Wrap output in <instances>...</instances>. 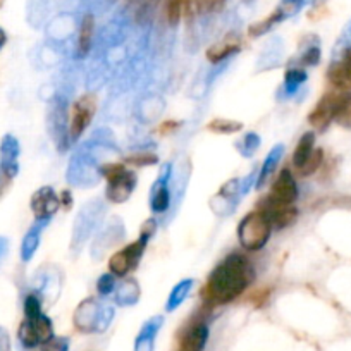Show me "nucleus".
<instances>
[{
  "instance_id": "obj_1",
  "label": "nucleus",
  "mask_w": 351,
  "mask_h": 351,
  "mask_svg": "<svg viewBox=\"0 0 351 351\" xmlns=\"http://www.w3.org/2000/svg\"><path fill=\"white\" fill-rule=\"evenodd\" d=\"M119 154L112 130L106 126L97 128L92 136L77 145L66 169V181L69 186L90 190L104 180L102 167L107 157Z\"/></svg>"
},
{
  "instance_id": "obj_2",
  "label": "nucleus",
  "mask_w": 351,
  "mask_h": 351,
  "mask_svg": "<svg viewBox=\"0 0 351 351\" xmlns=\"http://www.w3.org/2000/svg\"><path fill=\"white\" fill-rule=\"evenodd\" d=\"M255 281V269L241 253H229L214 267L202 288L205 306H222L234 302Z\"/></svg>"
},
{
  "instance_id": "obj_3",
  "label": "nucleus",
  "mask_w": 351,
  "mask_h": 351,
  "mask_svg": "<svg viewBox=\"0 0 351 351\" xmlns=\"http://www.w3.org/2000/svg\"><path fill=\"white\" fill-rule=\"evenodd\" d=\"M107 214V205L100 198L90 200L80 208L76 219L73 222V232H71V253L74 256L80 255L90 239L97 234L104 219Z\"/></svg>"
},
{
  "instance_id": "obj_4",
  "label": "nucleus",
  "mask_w": 351,
  "mask_h": 351,
  "mask_svg": "<svg viewBox=\"0 0 351 351\" xmlns=\"http://www.w3.org/2000/svg\"><path fill=\"white\" fill-rule=\"evenodd\" d=\"M114 315H116L114 306L100 303L99 300L90 296L84 298L74 310V329L81 334H102L110 327Z\"/></svg>"
},
{
  "instance_id": "obj_5",
  "label": "nucleus",
  "mask_w": 351,
  "mask_h": 351,
  "mask_svg": "<svg viewBox=\"0 0 351 351\" xmlns=\"http://www.w3.org/2000/svg\"><path fill=\"white\" fill-rule=\"evenodd\" d=\"M69 95L56 90L50 95L47 107V131L60 154L69 150L73 145L69 136Z\"/></svg>"
},
{
  "instance_id": "obj_6",
  "label": "nucleus",
  "mask_w": 351,
  "mask_h": 351,
  "mask_svg": "<svg viewBox=\"0 0 351 351\" xmlns=\"http://www.w3.org/2000/svg\"><path fill=\"white\" fill-rule=\"evenodd\" d=\"M104 180L107 181L106 198L114 205H121L131 198L138 184L136 172L126 167L124 162H107L102 167Z\"/></svg>"
},
{
  "instance_id": "obj_7",
  "label": "nucleus",
  "mask_w": 351,
  "mask_h": 351,
  "mask_svg": "<svg viewBox=\"0 0 351 351\" xmlns=\"http://www.w3.org/2000/svg\"><path fill=\"white\" fill-rule=\"evenodd\" d=\"M298 184H296L295 176L288 167L282 169L278 176H276L274 184L271 188V193L267 197H263L258 204V210L263 214H272V212L282 210V208L295 207L296 200H298Z\"/></svg>"
},
{
  "instance_id": "obj_8",
  "label": "nucleus",
  "mask_w": 351,
  "mask_h": 351,
  "mask_svg": "<svg viewBox=\"0 0 351 351\" xmlns=\"http://www.w3.org/2000/svg\"><path fill=\"white\" fill-rule=\"evenodd\" d=\"M272 231L274 229H272L271 219L256 208L239 221L238 241L248 252H258V250L265 248Z\"/></svg>"
},
{
  "instance_id": "obj_9",
  "label": "nucleus",
  "mask_w": 351,
  "mask_h": 351,
  "mask_svg": "<svg viewBox=\"0 0 351 351\" xmlns=\"http://www.w3.org/2000/svg\"><path fill=\"white\" fill-rule=\"evenodd\" d=\"M126 238V226L123 219L114 215L109 221L104 222L97 234L93 236L92 245H90V255L93 260H102L109 250L116 248Z\"/></svg>"
},
{
  "instance_id": "obj_10",
  "label": "nucleus",
  "mask_w": 351,
  "mask_h": 351,
  "mask_svg": "<svg viewBox=\"0 0 351 351\" xmlns=\"http://www.w3.org/2000/svg\"><path fill=\"white\" fill-rule=\"evenodd\" d=\"M172 178H174V164L165 162L160 167L158 178L152 184L150 195H148L150 210L155 215H165L169 214V210H172Z\"/></svg>"
},
{
  "instance_id": "obj_11",
  "label": "nucleus",
  "mask_w": 351,
  "mask_h": 351,
  "mask_svg": "<svg viewBox=\"0 0 351 351\" xmlns=\"http://www.w3.org/2000/svg\"><path fill=\"white\" fill-rule=\"evenodd\" d=\"M53 324L49 315L35 317V319H25L19 326L18 339L23 348L33 350L36 346H45L50 339H53Z\"/></svg>"
},
{
  "instance_id": "obj_12",
  "label": "nucleus",
  "mask_w": 351,
  "mask_h": 351,
  "mask_svg": "<svg viewBox=\"0 0 351 351\" xmlns=\"http://www.w3.org/2000/svg\"><path fill=\"white\" fill-rule=\"evenodd\" d=\"M148 241L138 236L136 241L130 243L124 248L117 250L112 256L109 258V272H112L116 278L123 279L128 278L134 269L140 265L141 256H143L145 250H147Z\"/></svg>"
},
{
  "instance_id": "obj_13",
  "label": "nucleus",
  "mask_w": 351,
  "mask_h": 351,
  "mask_svg": "<svg viewBox=\"0 0 351 351\" xmlns=\"http://www.w3.org/2000/svg\"><path fill=\"white\" fill-rule=\"evenodd\" d=\"M95 107L97 100L93 93H84L83 97H80V100L73 104L69 117L71 143H76L83 136L84 131L88 130V126L92 124L93 116H95Z\"/></svg>"
},
{
  "instance_id": "obj_14",
  "label": "nucleus",
  "mask_w": 351,
  "mask_h": 351,
  "mask_svg": "<svg viewBox=\"0 0 351 351\" xmlns=\"http://www.w3.org/2000/svg\"><path fill=\"white\" fill-rule=\"evenodd\" d=\"M344 93H346V90L329 92L317 102V106L313 107L312 112L308 114V123L312 124L315 130H327L329 124L336 119V114L344 99Z\"/></svg>"
},
{
  "instance_id": "obj_15",
  "label": "nucleus",
  "mask_w": 351,
  "mask_h": 351,
  "mask_svg": "<svg viewBox=\"0 0 351 351\" xmlns=\"http://www.w3.org/2000/svg\"><path fill=\"white\" fill-rule=\"evenodd\" d=\"M29 207H32L33 215H35V221L49 226L52 222L53 215L59 212L60 198L52 186H42L32 195Z\"/></svg>"
},
{
  "instance_id": "obj_16",
  "label": "nucleus",
  "mask_w": 351,
  "mask_h": 351,
  "mask_svg": "<svg viewBox=\"0 0 351 351\" xmlns=\"http://www.w3.org/2000/svg\"><path fill=\"white\" fill-rule=\"evenodd\" d=\"M241 191H239V178L236 180H229L221 186V190L212 197L210 208L215 215L219 217H228L238 207L239 200H241Z\"/></svg>"
},
{
  "instance_id": "obj_17",
  "label": "nucleus",
  "mask_w": 351,
  "mask_h": 351,
  "mask_svg": "<svg viewBox=\"0 0 351 351\" xmlns=\"http://www.w3.org/2000/svg\"><path fill=\"white\" fill-rule=\"evenodd\" d=\"M93 47H95V16L92 12L83 14V18L77 21L76 38H74V57L76 59H86L92 56Z\"/></svg>"
},
{
  "instance_id": "obj_18",
  "label": "nucleus",
  "mask_w": 351,
  "mask_h": 351,
  "mask_svg": "<svg viewBox=\"0 0 351 351\" xmlns=\"http://www.w3.org/2000/svg\"><path fill=\"white\" fill-rule=\"evenodd\" d=\"M208 341V326L204 319H193L180 336L178 351H204Z\"/></svg>"
},
{
  "instance_id": "obj_19",
  "label": "nucleus",
  "mask_w": 351,
  "mask_h": 351,
  "mask_svg": "<svg viewBox=\"0 0 351 351\" xmlns=\"http://www.w3.org/2000/svg\"><path fill=\"white\" fill-rule=\"evenodd\" d=\"M19 155H21V143L14 134H4L0 140V167L5 172L9 180H14L19 174Z\"/></svg>"
},
{
  "instance_id": "obj_20",
  "label": "nucleus",
  "mask_w": 351,
  "mask_h": 351,
  "mask_svg": "<svg viewBox=\"0 0 351 351\" xmlns=\"http://www.w3.org/2000/svg\"><path fill=\"white\" fill-rule=\"evenodd\" d=\"M164 99L157 93H145L141 99H138V102L134 104L133 114L136 116V119L140 123L148 124L157 121L158 117L164 112Z\"/></svg>"
},
{
  "instance_id": "obj_21",
  "label": "nucleus",
  "mask_w": 351,
  "mask_h": 351,
  "mask_svg": "<svg viewBox=\"0 0 351 351\" xmlns=\"http://www.w3.org/2000/svg\"><path fill=\"white\" fill-rule=\"evenodd\" d=\"M239 50H241V42H239L238 36L231 35L212 45L205 56H207V60L212 66H217V64L231 62L232 57L238 56Z\"/></svg>"
},
{
  "instance_id": "obj_22",
  "label": "nucleus",
  "mask_w": 351,
  "mask_h": 351,
  "mask_svg": "<svg viewBox=\"0 0 351 351\" xmlns=\"http://www.w3.org/2000/svg\"><path fill=\"white\" fill-rule=\"evenodd\" d=\"M164 326V317L154 315L141 326L136 339H134V351H154L155 339Z\"/></svg>"
},
{
  "instance_id": "obj_23",
  "label": "nucleus",
  "mask_w": 351,
  "mask_h": 351,
  "mask_svg": "<svg viewBox=\"0 0 351 351\" xmlns=\"http://www.w3.org/2000/svg\"><path fill=\"white\" fill-rule=\"evenodd\" d=\"M282 155H285V145L278 143L276 147H272V150L269 152L267 157H265V160H263L262 167H260L258 176H256V181H255L256 190H262V188H265V184L272 180V176H274L279 162L282 160Z\"/></svg>"
},
{
  "instance_id": "obj_24",
  "label": "nucleus",
  "mask_w": 351,
  "mask_h": 351,
  "mask_svg": "<svg viewBox=\"0 0 351 351\" xmlns=\"http://www.w3.org/2000/svg\"><path fill=\"white\" fill-rule=\"evenodd\" d=\"M282 59V40L279 36L269 40L265 47L262 49V53L256 59V71L263 73V71H271L279 66Z\"/></svg>"
},
{
  "instance_id": "obj_25",
  "label": "nucleus",
  "mask_w": 351,
  "mask_h": 351,
  "mask_svg": "<svg viewBox=\"0 0 351 351\" xmlns=\"http://www.w3.org/2000/svg\"><path fill=\"white\" fill-rule=\"evenodd\" d=\"M141 288L136 278H123L121 285L116 288V305L117 306H133L140 302Z\"/></svg>"
},
{
  "instance_id": "obj_26",
  "label": "nucleus",
  "mask_w": 351,
  "mask_h": 351,
  "mask_svg": "<svg viewBox=\"0 0 351 351\" xmlns=\"http://www.w3.org/2000/svg\"><path fill=\"white\" fill-rule=\"evenodd\" d=\"M45 228H47V224L35 221V224L28 229V232H26L25 238H23L19 255H21V260L25 263L32 262V258L35 256V253L38 252L40 241H42V232Z\"/></svg>"
},
{
  "instance_id": "obj_27",
  "label": "nucleus",
  "mask_w": 351,
  "mask_h": 351,
  "mask_svg": "<svg viewBox=\"0 0 351 351\" xmlns=\"http://www.w3.org/2000/svg\"><path fill=\"white\" fill-rule=\"evenodd\" d=\"M306 80H308V74H306V71L303 69V67H289L285 74V81H282L281 90H279L282 99H291V97H295L296 93L302 90L303 84L306 83Z\"/></svg>"
},
{
  "instance_id": "obj_28",
  "label": "nucleus",
  "mask_w": 351,
  "mask_h": 351,
  "mask_svg": "<svg viewBox=\"0 0 351 351\" xmlns=\"http://www.w3.org/2000/svg\"><path fill=\"white\" fill-rule=\"evenodd\" d=\"M195 279L191 278H186V279H181L180 282H176L174 288L171 289V293H169V298L167 302H165V312L171 313V312H176V310L180 308L181 305H183L184 302H186V298L190 296L191 289H193L195 286Z\"/></svg>"
},
{
  "instance_id": "obj_29",
  "label": "nucleus",
  "mask_w": 351,
  "mask_h": 351,
  "mask_svg": "<svg viewBox=\"0 0 351 351\" xmlns=\"http://www.w3.org/2000/svg\"><path fill=\"white\" fill-rule=\"evenodd\" d=\"M320 59H322V49H320V42L317 36H310L300 49L298 56V67H315L319 66Z\"/></svg>"
},
{
  "instance_id": "obj_30",
  "label": "nucleus",
  "mask_w": 351,
  "mask_h": 351,
  "mask_svg": "<svg viewBox=\"0 0 351 351\" xmlns=\"http://www.w3.org/2000/svg\"><path fill=\"white\" fill-rule=\"evenodd\" d=\"M313 150H315V133L313 131H306L296 143L295 152H293V165L295 169L302 167L310 157H312Z\"/></svg>"
},
{
  "instance_id": "obj_31",
  "label": "nucleus",
  "mask_w": 351,
  "mask_h": 351,
  "mask_svg": "<svg viewBox=\"0 0 351 351\" xmlns=\"http://www.w3.org/2000/svg\"><path fill=\"white\" fill-rule=\"evenodd\" d=\"M50 16V0H29L28 23L33 28H40Z\"/></svg>"
},
{
  "instance_id": "obj_32",
  "label": "nucleus",
  "mask_w": 351,
  "mask_h": 351,
  "mask_svg": "<svg viewBox=\"0 0 351 351\" xmlns=\"http://www.w3.org/2000/svg\"><path fill=\"white\" fill-rule=\"evenodd\" d=\"M282 21H285V19H282L281 12L276 9V11H272L267 18H263L262 21H256V23H253V25H250L248 35L252 36V38H260V36L267 35V33L271 32L274 26H278L279 23H282Z\"/></svg>"
},
{
  "instance_id": "obj_33",
  "label": "nucleus",
  "mask_w": 351,
  "mask_h": 351,
  "mask_svg": "<svg viewBox=\"0 0 351 351\" xmlns=\"http://www.w3.org/2000/svg\"><path fill=\"white\" fill-rule=\"evenodd\" d=\"M260 145H262V138H260V134H256L255 131H248V133H245L238 141H236L234 147L241 157L252 158L253 155L258 152Z\"/></svg>"
},
{
  "instance_id": "obj_34",
  "label": "nucleus",
  "mask_w": 351,
  "mask_h": 351,
  "mask_svg": "<svg viewBox=\"0 0 351 351\" xmlns=\"http://www.w3.org/2000/svg\"><path fill=\"white\" fill-rule=\"evenodd\" d=\"M267 217L271 219L272 229H285L295 224L296 219H298V210H296V207H288V208H282V210L272 212V214H269Z\"/></svg>"
},
{
  "instance_id": "obj_35",
  "label": "nucleus",
  "mask_w": 351,
  "mask_h": 351,
  "mask_svg": "<svg viewBox=\"0 0 351 351\" xmlns=\"http://www.w3.org/2000/svg\"><path fill=\"white\" fill-rule=\"evenodd\" d=\"M124 164L136 165V167H145V165H155L158 164V155L152 152V148H136L134 154H131L126 158Z\"/></svg>"
},
{
  "instance_id": "obj_36",
  "label": "nucleus",
  "mask_w": 351,
  "mask_h": 351,
  "mask_svg": "<svg viewBox=\"0 0 351 351\" xmlns=\"http://www.w3.org/2000/svg\"><path fill=\"white\" fill-rule=\"evenodd\" d=\"M207 128L217 134H234L243 130V124L234 119H212Z\"/></svg>"
},
{
  "instance_id": "obj_37",
  "label": "nucleus",
  "mask_w": 351,
  "mask_h": 351,
  "mask_svg": "<svg viewBox=\"0 0 351 351\" xmlns=\"http://www.w3.org/2000/svg\"><path fill=\"white\" fill-rule=\"evenodd\" d=\"M322 162H324V150L322 148H315L312 154V157H310L308 160L302 165V167L296 169V174H298L300 178H308V176L315 174V172L319 171V167L322 165Z\"/></svg>"
},
{
  "instance_id": "obj_38",
  "label": "nucleus",
  "mask_w": 351,
  "mask_h": 351,
  "mask_svg": "<svg viewBox=\"0 0 351 351\" xmlns=\"http://www.w3.org/2000/svg\"><path fill=\"white\" fill-rule=\"evenodd\" d=\"M348 50H351V19L346 23L343 32H341L339 38H337L336 45H334L332 49V57H330V59L332 60L341 59Z\"/></svg>"
},
{
  "instance_id": "obj_39",
  "label": "nucleus",
  "mask_w": 351,
  "mask_h": 351,
  "mask_svg": "<svg viewBox=\"0 0 351 351\" xmlns=\"http://www.w3.org/2000/svg\"><path fill=\"white\" fill-rule=\"evenodd\" d=\"M23 310H25V319H35V317L42 315V296L35 291L28 293L23 302Z\"/></svg>"
},
{
  "instance_id": "obj_40",
  "label": "nucleus",
  "mask_w": 351,
  "mask_h": 351,
  "mask_svg": "<svg viewBox=\"0 0 351 351\" xmlns=\"http://www.w3.org/2000/svg\"><path fill=\"white\" fill-rule=\"evenodd\" d=\"M116 279L117 278L112 274V272H106V274H102L99 279H97L95 288L100 298H107V296H110L114 291H116L117 288Z\"/></svg>"
},
{
  "instance_id": "obj_41",
  "label": "nucleus",
  "mask_w": 351,
  "mask_h": 351,
  "mask_svg": "<svg viewBox=\"0 0 351 351\" xmlns=\"http://www.w3.org/2000/svg\"><path fill=\"white\" fill-rule=\"evenodd\" d=\"M334 121H336L337 124H341V126L351 128V92L350 90H346V93H344V99L343 102H341V107L339 110H337L336 119Z\"/></svg>"
},
{
  "instance_id": "obj_42",
  "label": "nucleus",
  "mask_w": 351,
  "mask_h": 351,
  "mask_svg": "<svg viewBox=\"0 0 351 351\" xmlns=\"http://www.w3.org/2000/svg\"><path fill=\"white\" fill-rule=\"evenodd\" d=\"M191 2L202 14H214V12L222 11L228 0H191Z\"/></svg>"
},
{
  "instance_id": "obj_43",
  "label": "nucleus",
  "mask_w": 351,
  "mask_h": 351,
  "mask_svg": "<svg viewBox=\"0 0 351 351\" xmlns=\"http://www.w3.org/2000/svg\"><path fill=\"white\" fill-rule=\"evenodd\" d=\"M157 231H158V221L155 217H150V219H147L143 224H141L140 238H143L145 241H150Z\"/></svg>"
},
{
  "instance_id": "obj_44",
  "label": "nucleus",
  "mask_w": 351,
  "mask_h": 351,
  "mask_svg": "<svg viewBox=\"0 0 351 351\" xmlns=\"http://www.w3.org/2000/svg\"><path fill=\"white\" fill-rule=\"evenodd\" d=\"M256 176H258V171H256V169H253L250 174H246L245 178H241V180H239V191H241V197H246V195L250 193V190H252V186L255 184V181H256Z\"/></svg>"
},
{
  "instance_id": "obj_45",
  "label": "nucleus",
  "mask_w": 351,
  "mask_h": 351,
  "mask_svg": "<svg viewBox=\"0 0 351 351\" xmlns=\"http://www.w3.org/2000/svg\"><path fill=\"white\" fill-rule=\"evenodd\" d=\"M45 350L50 351H67L69 350V339L67 337H56L45 344Z\"/></svg>"
},
{
  "instance_id": "obj_46",
  "label": "nucleus",
  "mask_w": 351,
  "mask_h": 351,
  "mask_svg": "<svg viewBox=\"0 0 351 351\" xmlns=\"http://www.w3.org/2000/svg\"><path fill=\"white\" fill-rule=\"evenodd\" d=\"M12 344H11V336H9L8 330L4 327L0 326V351H11Z\"/></svg>"
},
{
  "instance_id": "obj_47",
  "label": "nucleus",
  "mask_w": 351,
  "mask_h": 351,
  "mask_svg": "<svg viewBox=\"0 0 351 351\" xmlns=\"http://www.w3.org/2000/svg\"><path fill=\"white\" fill-rule=\"evenodd\" d=\"M59 198H60V207H64L66 210H69V208L73 207V193H71V190H64Z\"/></svg>"
},
{
  "instance_id": "obj_48",
  "label": "nucleus",
  "mask_w": 351,
  "mask_h": 351,
  "mask_svg": "<svg viewBox=\"0 0 351 351\" xmlns=\"http://www.w3.org/2000/svg\"><path fill=\"white\" fill-rule=\"evenodd\" d=\"M9 253V239L5 236H0V263L4 262V258Z\"/></svg>"
},
{
  "instance_id": "obj_49",
  "label": "nucleus",
  "mask_w": 351,
  "mask_h": 351,
  "mask_svg": "<svg viewBox=\"0 0 351 351\" xmlns=\"http://www.w3.org/2000/svg\"><path fill=\"white\" fill-rule=\"evenodd\" d=\"M9 183H11V180H9L8 176H5V172L2 171V167H0V198H2V195L8 190Z\"/></svg>"
},
{
  "instance_id": "obj_50",
  "label": "nucleus",
  "mask_w": 351,
  "mask_h": 351,
  "mask_svg": "<svg viewBox=\"0 0 351 351\" xmlns=\"http://www.w3.org/2000/svg\"><path fill=\"white\" fill-rule=\"evenodd\" d=\"M5 43H8V33H5L4 29L0 28V50L4 49Z\"/></svg>"
},
{
  "instance_id": "obj_51",
  "label": "nucleus",
  "mask_w": 351,
  "mask_h": 351,
  "mask_svg": "<svg viewBox=\"0 0 351 351\" xmlns=\"http://www.w3.org/2000/svg\"><path fill=\"white\" fill-rule=\"evenodd\" d=\"M243 2H245L246 5H250V4H253V2H255V0H243Z\"/></svg>"
},
{
  "instance_id": "obj_52",
  "label": "nucleus",
  "mask_w": 351,
  "mask_h": 351,
  "mask_svg": "<svg viewBox=\"0 0 351 351\" xmlns=\"http://www.w3.org/2000/svg\"><path fill=\"white\" fill-rule=\"evenodd\" d=\"M43 351H50V350H43Z\"/></svg>"
}]
</instances>
